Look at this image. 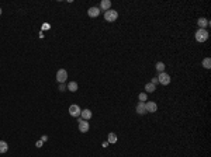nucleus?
<instances>
[{
  "instance_id": "16",
  "label": "nucleus",
  "mask_w": 211,
  "mask_h": 157,
  "mask_svg": "<svg viewBox=\"0 0 211 157\" xmlns=\"http://www.w3.org/2000/svg\"><path fill=\"white\" fill-rule=\"evenodd\" d=\"M156 90V86L155 84H152V83H147L145 84V93L147 94H149V93H153Z\"/></svg>"
},
{
  "instance_id": "15",
  "label": "nucleus",
  "mask_w": 211,
  "mask_h": 157,
  "mask_svg": "<svg viewBox=\"0 0 211 157\" xmlns=\"http://www.w3.org/2000/svg\"><path fill=\"white\" fill-rule=\"evenodd\" d=\"M107 142H108V145H114L117 142V135L114 132H110L108 133V136H107Z\"/></svg>"
},
{
  "instance_id": "8",
  "label": "nucleus",
  "mask_w": 211,
  "mask_h": 157,
  "mask_svg": "<svg viewBox=\"0 0 211 157\" xmlns=\"http://www.w3.org/2000/svg\"><path fill=\"white\" fill-rule=\"evenodd\" d=\"M100 9L99 7H90L89 10H87V16L89 17H92V18H96V17H99L100 16Z\"/></svg>"
},
{
  "instance_id": "10",
  "label": "nucleus",
  "mask_w": 211,
  "mask_h": 157,
  "mask_svg": "<svg viewBox=\"0 0 211 157\" xmlns=\"http://www.w3.org/2000/svg\"><path fill=\"white\" fill-rule=\"evenodd\" d=\"M99 9H100V10H104V11L110 10V9H111V1H110V0H101Z\"/></svg>"
},
{
  "instance_id": "22",
  "label": "nucleus",
  "mask_w": 211,
  "mask_h": 157,
  "mask_svg": "<svg viewBox=\"0 0 211 157\" xmlns=\"http://www.w3.org/2000/svg\"><path fill=\"white\" fill-rule=\"evenodd\" d=\"M42 143H44L42 140H38V142H37V147H42Z\"/></svg>"
},
{
  "instance_id": "6",
  "label": "nucleus",
  "mask_w": 211,
  "mask_h": 157,
  "mask_svg": "<svg viewBox=\"0 0 211 157\" xmlns=\"http://www.w3.org/2000/svg\"><path fill=\"white\" fill-rule=\"evenodd\" d=\"M77 126H79V130H80L82 133H86V132L89 130V128H90L89 122L84 121V119H82V118H79V121H77Z\"/></svg>"
},
{
  "instance_id": "23",
  "label": "nucleus",
  "mask_w": 211,
  "mask_h": 157,
  "mask_svg": "<svg viewBox=\"0 0 211 157\" xmlns=\"http://www.w3.org/2000/svg\"><path fill=\"white\" fill-rule=\"evenodd\" d=\"M41 140H42V142H47V140H48V136H45V135H44V136L41 137Z\"/></svg>"
},
{
  "instance_id": "5",
  "label": "nucleus",
  "mask_w": 211,
  "mask_h": 157,
  "mask_svg": "<svg viewBox=\"0 0 211 157\" xmlns=\"http://www.w3.org/2000/svg\"><path fill=\"white\" fill-rule=\"evenodd\" d=\"M158 82L162 84V86H168V84L170 83V76H169L166 72H163V73H159Z\"/></svg>"
},
{
  "instance_id": "3",
  "label": "nucleus",
  "mask_w": 211,
  "mask_h": 157,
  "mask_svg": "<svg viewBox=\"0 0 211 157\" xmlns=\"http://www.w3.org/2000/svg\"><path fill=\"white\" fill-rule=\"evenodd\" d=\"M66 80H68V72L65 69H59L56 72V82L59 84H62V83H66Z\"/></svg>"
},
{
  "instance_id": "2",
  "label": "nucleus",
  "mask_w": 211,
  "mask_h": 157,
  "mask_svg": "<svg viewBox=\"0 0 211 157\" xmlns=\"http://www.w3.org/2000/svg\"><path fill=\"white\" fill-rule=\"evenodd\" d=\"M117 18H118V11L113 10V9L104 11V20L105 21H108V22H114Z\"/></svg>"
},
{
  "instance_id": "4",
  "label": "nucleus",
  "mask_w": 211,
  "mask_h": 157,
  "mask_svg": "<svg viewBox=\"0 0 211 157\" xmlns=\"http://www.w3.org/2000/svg\"><path fill=\"white\" fill-rule=\"evenodd\" d=\"M80 112H82V108H80L77 104H72L69 107V114H71V116L79 118V116H80Z\"/></svg>"
},
{
  "instance_id": "24",
  "label": "nucleus",
  "mask_w": 211,
  "mask_h": 157,
  "mask_svg": "<svg viewBox=\"0 0 211 157\" xmlns=\"http://www.w3.org/2000/svg\"><path fill=\"white\" fill-rule=\"evenodd\" d=\"M0 16H1V7H0Z\"/></svg>"
},
{
  "instance_id": "11",
  "label": "nucleus",
  "mask_w": 211,
  "mask_h": 157,
  "mask_svg": "<svg viewBox=\"0 0 211 157\" xmlns=\"http://www.w3.org/2000/svg\"><path fill=\"white\" fill-rule=\"evenodd\" d=\"M92 116H93V114H92V111H90V109H82V112H80V118H82V119H84V121H89Z\"/></svg>"
},
{
  "instance_id": "7",
  "label": "nucleus",
  "mask_w": 211,
  "mask_h": 157,
  "mask_svg": "<svg viewBox=\"0 0 211 157\" xmlns=\"http://www.w3.org/2000/svg\"><path fill=\"white\" fill-rule=\"evenodd\" d=\"M145 108H147V112H156L158 104L153 103V101H148V103H145Z\"/></svg>"
},
{
  "instance_id": "17",
  "label": "nucleus",
  "mask_w": 211,
  "mask_h": 157,
  "mask_svg": "<svg viewBox=\"0 0 211 157\" xmlns=\"http://www.w3.org/2000/svg\"><path fill=\"white\" fill-rule=\"evenodd\" d=\"M201 65H203V67L204 69H211V59L210 58H206V59H203V62H201Z\"/></svg>"
},
{
  "instance_id": "20",
  "label": "nucleus",
  "mask_w": 211,
  "mask_h": 157,
  "mask_svg": "<svg viewBox=\"0 0 211 157\" xmlns=\"http://www.w3.org/2000/svg\"><path fill=\"white\" fill-rule=\"evenodd\" d=\"M68 90V87H66V84L62 83V84H59V91H66Z\"/></svg>"
},
{
  "instance_id": "13",
  "label": "nucleus",
  "mask_w": 211,
  "mask_h": 157,
  "mask_svg": "<svg viewBox=\"0 0 211 157\" xmlns=\"http://www.w3.org/2000/svg\"><path fill=\"white\" fill-rule=\"evenodd\" d=\"M197 24H199V27L200 28H203V30H206V27H208L210 25V21L207 20V18H199V21H197Z\"/></svg>"
},
{
  "instance_id": "19",
  "label": "nucleus",
  "mask_w": 211,
  "mask_h": 157,
  "mask_svg": "<svg viewBox=\"0 0 211 157\" xmlns=\"http://www.w3.org/2000/svg\"><path fill=\"white\" fill-rule=\"evenodd\" d=\"M138 98H139V101L145 103V101H148V94L147 93H141V94L138 95Z\"/></svg>"
},
{
  "instance_id": "18",
  "label": "nucleus",
  "mask_w": 211,
  "mask_h": 157,
  "mask_svg": "<svg viewBox=\"0 0 211 157\" xmlns=\"http://www.w3.org/2000/svg\"><path fill=\"white\" fill-rule=\"evenodd\" d=\"M165 67H166V66H165V63L163 62H158L156 65H155V69L158 70L159 73H163V72H165Z\"/></svg>"
},
{
  "instance_id": "1",
  "label": "nucleus",
  "mask_w": 211,
  "mask_h": 157,
  "mask_svg": "<svg viewBox=\"0 0 211 157\" xmlns=\"http://www.w3.org/2000/svg\"><path fill=\"white\" fill-rule=\"evenodd\" d=\"M194 37H196V41L197 42H206L208 39V31L203 30V28H199L196 31V34H194Z\"/></svg>"
},
{
  "instance_id": "12",
  "label": "nucleus",
  "mask_w": 211,
  "mask_h": 157,
  "mask_svg": "<svg viewBox=\"0 0 211 157\" xmlns=\"http://www.w3.org/2000/svg\"><path fill=\"white\" fill-rule=\"evenodd\" d=\"M66 87H68V90H69L71 93H76V91L79 90V86H77V83H76V82H69Z\"/></svg>"
},
{
  "instance_id": "14",
  "label": "nucleus",
  "mask_w": 211,
  "mask_h": 157,
  "mask_svg": "<svg viewBox=\"0 0 211 157\" xmlns=\"http://www.w3.org/2000/svg\"><path fill=\"white\" fill-rule=\"evenodd\" d=\"M7 150H9V145H7V142H4V140H0V154H4V153H7Z\"/></svg>"
},
{
  "instance_id": "21",
  "label": "nucleus",
  "mask_w": 211,
  "mask_h": 157,
  "mask_svg": "<svg viewBox=\"0 0 211 157\" xmlns=\"http://www.w3.org/2000/svg\"><path fill=\"white\" fill-rule=\"evenodd\" d=\"M151 83H152V84H155V86H156V84L159 83V82H158V77H152V80H151Z\"/></svg>"
},
{
  "instance_id": "9",
  "label": "nucleus",
  "mask_w": 211,
  "mask_h": 157,
  "mask_svg": "<svg viewBox=\"0 0 211 157\" xmlns=\"http://www.w3.org/2000/svg\"><path fill=\"white\" fill-rule=\"evenodd\" d=\"M137 112L139 115H144V114H147V108H145V103H142V101H139L137 104Z\"/></svg>"
}]
</instances>
